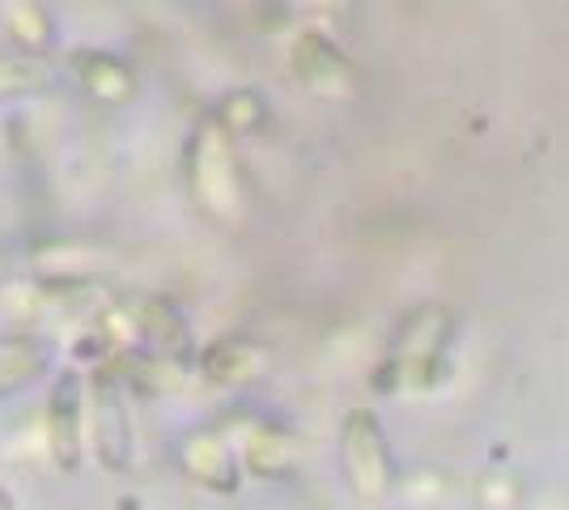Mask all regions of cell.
<instances>
[{
    "label": "cell",
    "mask_w": 569,
    "mask_h": 510,
    "mask_svg": "<svg viewBox=\"0 0 569 510\" xmlns=\"http://www.w3.org/2000/svg\"><path fill=\"white\" fill-rule=\"evenodd\" d=\"M86 442L102 472L123 477L132 468L137 426H132V409H128V388L111 370H98L94 383L86 388Z\"/></svg>",
    "instance_id": "cell-1"
},
{
    "label": "cell",
    "mask_w": 569,
    "mask_h": 510,
    "mask_svg": "<svg viewBox=\"0 0 569 510\" xmlns=\"http://www.w3.org/2000/svg\"><path fill=\"white\" fill-rule=\"evenodd\" d=\"M43 442L56 468L77 472L86 456V379L77 370H56L43 400Z\"/></svg>",
    "instance_id": "cell-2"
},
{
    "label": "cell",
    "mask_w": 569,
    "mask_h": 510,
    "mask_svg": "<svg viewBox=\"0 0 569 510\" xmlns=\"http://www.w3.org/2000/svg\"><path fill=\"white\" fill-rule=\"evenodd\" d=\"M191 183L200 204L217 213V218H234L238 209V174L234 158H230V141L221 128H200L196 146H191Z\"/></svg>",
    "instance_id": "cell-3"
},
{
    "label": "cell",
    "mask_w": 569,
    "mask_h": 510,
    "mask_svg": "<svg viewBox=\"0 0 569 510\" xmlns=\"http://www.w3.org/2000/svg\"><path fill=\"white\" fill-rule=\"evenodd\" d=\"M51 353L48 344L34 337V332H9L0 337V400L18 396L30 383H39L48 374Z\"/></svg>",
    "instance_id": "cell-4"
},
{
    "label": "cell",
    "mask_w": 569,
    "mask_h": 510,
    "mask_svg": "<svg viewBox=\"0 0 569 510\" xmlns=\"http://www.w3.org/2000/svg\"><path fill=\"white\" fill-rule=\"evenodd\" d=\"M183 472H188L196 486L217 489V493H230L238 486V468L230 460V451L217 442L213 434H191L183 438Z\"/></svg>",
    "instance_id": "cell-5"
},
{
    "label": "cell",
    "mask_w": 569,
    "mask_h": 510,
    "mask_svg": "<svg viewBox=\"0 0 569 510\" xmlns=\"http://www.w3.org/2000/svg\"><path fill=\"white\" fill-rule=\"evenodd\" d=\"M72 73H77V81H81L90 94L107 98V102H119V98L132 94V73H128V64L116 60V56H107V51H81V56L72 60Z\"/></svg>",
    "instance_id": "cell-6"
},
{
    "label": "cell",
    "mask_w": 569,
    "mask_h": 510,
    "mask_svg": "<svg viewBox=\"0 0 569 510\" xmlns=\"http://www.w3.org/2000/svg\"><path fill=\"white\" fill-rule=\"evenodd\" d=\"M51 86H56V69H51L43 56H34V51H26V56H0V102L43 94Z\"/></svg>",
    "instance_id": "cell-7"
},
{
    "label": "cell",
    "mask_w": 569,
    "mask_h": 510,
    "mask_svg": "<svg viewBox=\"0 0 569 510\" xmlns=\"http://www.w3.org/2000/svg\"><path fill=\"white\" fill-rule=\"evenodd\" d=\"M137 328H141V337L149 340L158 353H167V358L188 353V328H183L179 311H174L170 302H162V298L141 302V319H137Z\"/></svg>",
    "instance_id": "cell-8"
},
{
    "label": "cell",
    "mask_w": 569,
    "mask_h": 510,
    "mask_svg": "<svg viewBox=\"0 0 569 510\" xmlns=\"http://www.w3.org/2000/svg\"><path fill=\"white\" fill-rule=\"evenodd\" d=\"M0 18L9 26V34L30 48L34 56L51 43V18L39 0H0Z\"/></svg>",
    "instance_id": "cell-9"
},
{
    "label": "cell",
    "mask_w": 569,
    "mask_h": 510,
    "mask_svg": "<svg viewBox=\"0 0 569 510\" xmlns=\"http://www.w3.org/2000/svg\"><path fill=\"white\" fill-rule=\"evenodd\" d=\"M0 510H22V507H18V498H13V489L0 486Z\"/></svg>",
    "instance_id": "cell-10"
}]
</instances>
